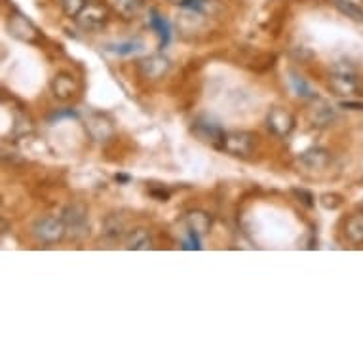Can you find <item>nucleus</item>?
Returning a JSON list of instances; mask_svg holds the SVG:
<instances>
[{"mask_svg":"<svg viewBox=\"0 0 363 363\" xmlns=\"http://www.w3.org/2000/svg\"><path fill=\"white\" fill-rule=\"evenodd\" d=\"M86 130L96 141H107L113 135V124L103 114H91L86 122Z\"/></svg>","mask_w":363,"mask_h":363,"instance_id":"nucleus-7","label":"nucleus"},{"mask_svg":"<svg viewBox=\"0 0 363 363\" xmlns=\"http://www.w3.org/2000/svg\"><path fill=\"white\" fill-rule=\"evenodd\" d=\"M293 86H295V91H297L298 96H304V97H312V89H310V86L306 82H304L303 78L298 77H293L291 78Z\"/></svg>","mask_w":363,"mask_h":363,"instance_id":"nucleus-22","label":"nucleus"},{"mask_svg":"<svg viewBox=\"0 0 363 363\" xmlns=\"http://www.w3.org/2000/svg\"><path fill=\"white\" fill-rule=\"evenodd\" d=\"M63 223L72 238H82L88 233V209L82 203H72L63 211Z\"/></svg>","mask_w":363,"mask_h":363,"instance_id":"nucleus-2","label":"nucleus"},{"mask_svg":"<svg viewBox=\"0 0 363 363\" xmlns=\"http://www.w3.org/2000/svg\"><path fill=\"white\" fill-rule=\"evenodd\" d=\"M10 29H12L13 35L18 36V38H21V40L33 42L38 38L36 27L30 23L29 19L23 18V16H13V18L10 19Z\"/></svg>","mask_w":363,"mask_h":363,"instance_id":"nucleus-10","label":"nucleus"},{"mask_svg":"<svg viewBox=\"0 0 363 363\" xmlns=\"http://www.w3.org/2000/svg\"><path fill=\"white\" fill-rule=\"evenodd\" d=\"M128 247L130 250H150L152 247V238L145 228H135L128 236Z\"/></svg>","mask_w":363,"mask_h":363,"instance_id":"nucleus-15","label":"nucleus"},{"mask_svg":"<svg viewBox=\"0 0 363 363\" xmlns=\"http://www.w3.org/2000/svg\"><path fill=\"white\" fill-rule=\"evenodd\" d=\"M329 84L337 91V96H352L357 89L356 71L348 63H337L331 71Z\"/></svg>","mask_w":363,"mask_h":363,"instance_id":"nucleus-1","label":"nucleus"},{"mask_svg":"<svg viewBox=\"0 0 363 363\" xmlns=\"http://www.w3.org/2000/svg\"><path fill=\"white\" fill-rule=\"evenodd\" d=\"M312 120L315 122V125H328L335 120V111L333 107H329L325 103H320V107H315L312 111Z\"/></svg>","mask_w":363,"mask_h":363,"instance_id":"nucleus-18","label":"nucleus"},{"mask_svg":"<svg viewBox=\"0 0 363 363\" xmlns=\"http://www.w3.org/2000/svg\"><path fill=\"white\" fill-rule=\"evenodd\" d=\"M169 2H172V4H177V6H183L186 0H169Z\"/></svg>","mask_w":363,"mask_h":363,"instance_id":"nucleus-25","label":"nucleus"},{"mask_svg":"<svg viewBox=\"0 0 363 363\" xmlns=\"http://www.w3.org/2000/svg\"><path fill=\"white\" fill-rule=\"evenodd\" d=\"M167 69H169V61H167L164 55H150V57H147V60H143L139 63V72H141V77L149 78V80L160 78L162 74H166Z\"/></svg>","mask_w":363,"mask_h":363,"instance_id":"nucleus-6","label":"nucleus"},{"mask_svg":"<svg viewBox=\"0 0 363 363\" xmlns=\"http://www.w3.org/2000/svg\"><path fill=\"white\" fill-rule=\"evenodd\" d=\"M335 8L346 18L354 19V21H363V8L357 6L352 0H335Z\"/></svg>","mask_w":363,"mask_h":363,"instance_id":"nucleus-16","label":"nucleus"},{"mask_svg":"<svg viewBox=\"0 0 363 363\" xmlns=\"http://www.w3.org/2000/svg\"><path fill=\"white\" fill-rule=\"evenodd\" d=\"M152 27H156V29H158V35L162 36V46L167 44V40H169V27H167L166 21L162 18H158V16H155V18H152Z\"/></svg>","mask_w":363,"mask_h":363,"instance_id":"nucleus-21","label":"nucleus"},{"mask_svg":"<svg viewBox=\"0 0 363 363\" xmlns=\"http://www.w3.org/2000/svg\"><path fill=\"white\" fill-rule=\"evenodd\" d=\"M86 6V0H61V8L69 18H77Z\"/></svg>","mask_w":363,"mask_h":363,"instance_id":"nucleus-19","label":"nucleus"},{"mask_svg":"<svg viewBox=\"0 0 363 363\" xmlns=\"http://www.w3.org/2000/svg\"><path fill=\"white\" fill-rule=\"evenodd\" d=\"M111 50L120 55H128V54H133V52H139V50H143V44H141L139 40H130V42H125V44H118V46H114V48Z\"/></svg>","mask_w":363,"mask_h":363,"instance_id":"nucleus-20","label":"nucleus"},{"mask_svg":"<svg viewBox=\"0 0 363 363\" xmlns=\"http://www.w3.org/2000/svg\"><path fill=\"white\" fill-rule=\"evenodd\" d=\"M192 131L196 133L198 138L202 139L203 143H223V139H225V133L220 130L219 125L215 124V122H209V120H198Z\"/></svg>","mask_w":363,"mask_h":363,"instance_id":"nucleus-8","label":"nucleus"},{"mask_svg":"<svg viewBox=\"0 0 363 363\" xmlns=\"http://www.w3.org/2000/svg\"><path fill=\"white\" fill-rule=\"evenodd\" d=\"M301 162H303L304 166L310 167V169H322L329 164V156L325 150H320V149H314V150H308V152H304L301 156Z\"/></svg>","mask_w":363,"mask_h":363,"instance_id":"nucleus-14","label":"nucleus"},{"mask_svg":"<svg viewBox=\"0 0 363 363\" xmlns=\"http://www.w3.org/2000/svg\"><path fill=\"white\" fill-rule=\"evenodd\" d=\"M77 21L84 30L103 29L108 21L107 8L101 4H86L82 12L77 16Z\"/></svg>","mask_w":363,"mask_h":363,"instance_id":"nucleus-4","label":"nucleus"},{"mask_svg":"<svg viewBox=\"0 0 363 363\" xmlns=\"http://www.w3.org/2000/svg\"><path fill=\"white\" fill-rule=\"evenodd\" d=\"M145 0H116V12L124 19H130L133 16H138L139 10L143 8Z\"/></svg>","mask_w":363,"mask_h":363,"instance_id":"nucleus-17","label":"nucleus"},{"mask_svg":"<svg viewBox=\"0 0 363 363\" xmlns=\"http://www.w3.org/2000/svg\"><path fill=\"white\" fill-rule=\"evenodd\" d=\"M342 107H350L354 111H359V108H363V105H357V103H342Z\"/></svg>","mask_w":363,"mask_h":363,"instance_id":"nucleus-24","label":"nucleus"},{"mask_svg":"<svg viewBox=\"0 0 363 363\" xmlns=\"http://www.w3.org/2000/svg\"><path fill=\"white\" fill-rule=\"evenodd\" d=\"M255 147V139L251 133L245 131H233V133H226L223 139V149H226L230 155L234 156H247L253 152Z\"/></svg>","mask_w":363,"mask_h":363,"instance_id":"nucleus-5","label":"nucleus"},{"mask_svg":"<svg viewBox=\"0 0 363 363\" xmlns=\"http://www.w3.org/2000/svg\"><path fill=\"white\" fill-rule=\"evenodd\" d=\"M295 194H297L298 198H303V203H306L308 208L312 206V203H314V202H312V200H314V198H312V194H308L306 191H298V189H297V191H295Z\"/></svg>","mask_w":363,"mask_h":363,"instance_id":"nucleus-23","label":"nucleus"},{"mask_svg":"<svg viewBox=\"0 0 363 363\" xmlns=\"http://www.w3.org/2000/svg\"><path fill=\"white\" fill-rule=\"evenodd\" d=\"M186 225L191 228V233L206 234L209 230L211 219H209V215L203 213V211H191V213L186 215Z\"/></svg>","mask_w":363,"mask_h":363,"instance_id":"nucleus-13","label":"nucleus"},{"mask_svg":"<svg viewBox=\"0 0 363 363\" xmlns=\"http://www.w3.org/2000/svg\"><path fill=\"white\" fill-rule=\"evenodd\" d=\"M65 233V223H63V219H57V217H42L33 225V234L40 242H46V244H54V242L63 238Z\"/></svg>","mask_w":363,"mask_h":363,"instance_id":"nucleus-3","label":"nucleus"},{"mask_svg":"<svg viewBox=\"0 0 363 363\" xmlns=\"http://www.w3.org/2000/svg\"><path fill=\"white\" fill-rule=\"evenodd\" d=\"M268 130H272L276 135H287L293 130V116L284 108H274L272 113L268 114Z\"/></svg>","mask_w":363,"mask_h":363,"instance_id":"nucleus-9","label":"nucleus"},{"mask_svg":"<svg viewBox=\"0 0 363 363\" xmlns=\"http://www.w3.org/2000/svg\"><path fill=\"white\" fill-rule=\"evenodd\" d=\"M52 91H54V96L57 99L67 101V99H71L77 94V82L69 74H57L54 78V82H52Z\"/></svg>","mask_w":363,"mask_h":363,"instance_id":"nucleus-11","label":"nucleus"},{"mask_svg":"<svg viewBox=\"0 0 363 363\" xmlns=\"http://www.w3.org/2000/svg\"><path fill=\"white\" fill-rule=\"evenodd\" d=\"M345 234L352 244H363V213L352 215L350 219L346 220Z\"/></svg>","mask_w":363,"mask_h":363,"instance_id":"nucleus-12","label":"nucleus"}]
</instances>
